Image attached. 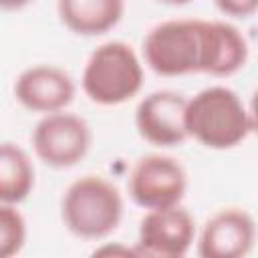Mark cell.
<instances>
[{
  "label": "cell",
  "mask_w": 258,
  "mask_h": 258,
  "mask_svg": "<svg viewBox=\"0 0 258 258\" xmlns=\"http://www.w3.org/2000/svg\"><path fill=\"white\" fill-rule=\"evenodd\" d=\"M77 93L73 77L56 64H34L14 81L16 101L32 113H54L67 109Z\"/></svg>",
  "instance_id": "10"
},
{
  "label": "cell",
  "mask_w": 258,
  "mask_h": 258,
  "mask_svg": "<svg viewBox=\"0 0 258 258\" xmlns=\"http://www.w3.org/2000/svg\"><path fill=\"white\" fill-rule=\"evenodd\" d=\"M143 85V64L131 44L123 40H107L99 44L87 58L81 89L89 101L113 107L133 99Z\"/></svg>",
  "instance_id": "4"
},
{
  "label": "cell",
  "mask_w": 258,
  "mask_h": 258,
  "mask_svg": "<svg viewBox=\"0 0 258 258\" xmlns=\"http://www.w3.org/2000/svg\"><path fill=\"white\" fill-rule=\"evenodd\" d=\"M125 12V0H56L60 22L79 36H99L115 28Z\"/></svg>",
  "instance_id": "11"
},
{
  "label": "cell",
  "mask_w": 258,
  "mask_h": 258,
  "mask_svg": "<svg viewBox=\"0 0 258 258\" xmlns=\"http://www.w3.org/2000/svg\"><path fill=\"white\" fill-rule=\"evenodd\" d=\"M196 242L194 216L181 206L147 210L139 222L135 250L137 256L179 258Z\"/></svg>",
  "instance_id": "7"
},
{
  "label": "cell",
  "mask_w": 258,
  "mask_h": 258,
  "mask_svg": "<svg viewBox=\"0 0 258 258\" xmlns=\"http://www.w3.org/2000/svg\"><path fill=\"white\" fill-rule=\"evenodd\" d=\"M123 196L103 175L87 173L71 181L60 200V218L67 230L83 240H101L117 230L123 218Z\"/></svg>",
  "instance_id": "3"
},
{
  "label": "cell",
  "mask_w": 258,
  "mask_h": 258,
  "mask_svg": "<svg viewBox=\"0 0 258 258\" xmlns=\"http://www.w3.org/2000/svg\"><path fill=\"white\" fill-rule=\"evenodd\" d=\"M216 8L234 18H248L258 12V0H214Z\"/></svg>",
  "instance_id": "14"
},
{
  "label": "cell",
  "mask_w": 258,
  "mask_h": 258,
  "mask_svg": "<svg viewBox=\"0 0 258 258\" xmlns=\"http://www.w3.org/2000/svg\"><path fill=\"white\" fill-rule=\"evenodd\" d=\"M196 242L202 258H242L254 248L256 222L246 210L228 206L206 220Z\"/></svg>",
  "instance_id": "9"
},
{
  "label": "cell",
  "mask_w": 258,
  "mask_h": 258,
  "mask_svg": "<svg viewBox=\"0 0 258 258\" xmlns=\"http://www.w3.org/2000/svg\"><path fill=\"white\" fill-rule=\"evenodd\" d=\"M26 242V220L14 204L0 206V256H16Z\"/></svg>",
  "instance_id": "13"
},
{
  "label": "cell",
  "mask_w": 258,
  "mask_h": 258,
  "mask_svg": "<svg viewBox=\"0 0 258 258\" xmlns=\"http://www.w3.org/2000/svg\"><path fill=\"white\" fill-rule=\"evenodd\" d=\"M91 141L89 123L67 109L46 113L30 135L36 157L52 169H67L83 161L91 149Z\"/></svg>",
  "instance_id": "5"
},
{
  "label": "cell",
  "mask_w": 258,
  "mask_h": 258,
  "mask_svg": "<svg viewBox=\"0 0 258 258\" xmlns=\"http://www.w3.org/2000/svg\"><path fill=\"white\" fill-rule=\"evenodd\" d=\"M145 64L161 77L204 73L230 77L248 60L246 36L226 20L171 18L143 36Z\"/></svg>",
  "instance_id": "1"
},
{
  "label": "cell",
  "mask_w": 258,
  "mask_h": 258,
  "mask_svg": "<svg viewBox=\"0 0 258 258\" xmlns=\"http://www.w3.org/2000/svg\"><path fill=\"white\" fill-rule=\"evenodd\" d=\"M34 187V165L28 153L12 143L4 141L0 147V202L18 206Z\"/></svg>",
  "instance_id": "12"
},
{
  "label": "cell",
  "mask_w": 258,
  "mask_h": 258,
  "mask_svg": "<svg viewBox=\"0 0 258 258\" xmlns=\"http://www.w3.org/2000/svg\"><path fill=\"white\" fill-rule=\"evenodd\" d=\"M30 2L32 0H0V6L4 10H8V12H12V10H20V8L28 6Z\"/></svg>",
  "instance_id": "16"
},
{
  "label": "cell",
  "mask_w": 258,
  "mask_h": 258,
  "mask_svg": "<svg viewBox=\"0 0 258 258\" xmlns=\"http://www.w3.org/2000/svg\"><path fill=\"white\" fill-rule=\"evenodd\" d=\"M187 189L183 165L163 153L141 155L127 177L129 198L143 210H159L181 204Z\"/></svg>",
  "instance_id": "6"
},
{
  "label": "cell",
  "mask_w": 258,
  "mask_h": 258,
  "mask_svg": "<svg viewBox=\"0 0 258 258\" xmlns=\"http://www.w3.org/2000/svg\"><path fill=\"white\" fill-rule=\"evenodd\" d=\"M187 97L171 91L157 89L145 95L135 109V129L139 137L155 147L181 145L187 135L185 127Z\"/></svg>",
  "instance_id": "8"
},
{
  "label": "cell",
  "mask_w": 258,
  "mask_h": 258,
  "mask_svg": "<svg viewBox=\"0 0 258 258\" xmlns=\"http://www.w3.org/2000/svg\"><path fill=\"white\" fill-rule=\"evenodd\" d=\"M185 127L189 139L216 151L232 149L252 133L248 107L236 91L224 85L206 87L187 99Z\"/></svg>",
  "instance_id": "2"
},
{
  "label": "cell",
  "mask_w": 258,
  "mask_h": 258,
  "mask_svg": "<svg viewBox=\"0 0 258 258\" xmlns=\"http://www.w3.org/2000/svg\"><path fill=\"white\" fill-rule=\"evenodd\" d=\"M248 119H250V131L258 135V89L250 97V103H248Z\"/></svg>",
  "instance_id": "15"
},
{
  "label": "cell",
  "mask_w": 258,
  "mask_h": 258,
  "mask_svg": "<svg viewBox=\"0 0 258 258\" xmlns=\"http://www.w3.org/2000/svg\"><path fill=\"white\" fill-rule=\"evenodd\" d=\"M157 2L167 4V6H183V4H187V2H191V0H157Z\"/></svg>",
  "instance_id": "17"
}]
</instances>
